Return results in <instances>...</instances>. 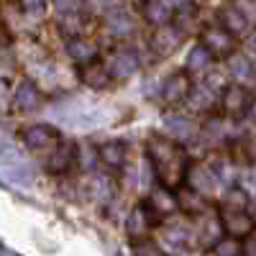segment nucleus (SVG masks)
I'll return each instance as SVG.
<instances>
[{"mask_svg":"<svg viewBox=\"0 0 256 256\" xmlns=\"http://www.w3.org/2000/svg\"><path fill=\"white\" fill-rule=\"evenodd\" d=\"M148 159L154 164V172L159 182L169 190H174L187 177V154L174 138L152 136L148 138Z\"/></svg>","mask_w":256,"mask_h":256,"instance_id":"f257e3e1","label":"nucleus"},{"mask_svg":"<svg viewBox=\"0 0 256 256\" xmlns=\"http://www.w3.org/2000/svg\"><path fill=\"white\" fill-rule=\"evenodd\" d=\"M223 113L228 118H244L254 108V95L244 88V84H230L223 92Z\"/></svg>","mask_w":256,"mask_h":256,"instance_id":"f03ea898","label":"nucleus"},{"mask_svg":"<svg viewBox=\"0 0 256 256\" xmlns=\"http://www.w3.org/2000/svg\"><path fill=\"white\" fill-rule=\"evenodd\" d=\"M202 46L212 54V56H228L236 49V41H233V34L223 26H208L202 31Z\"/></svg>","mask_w":256,"mask_h":256,"instance_id":"7ed1b4c3","label":"nucleus"},{"mask_svg":"<svg viewBox=\"0 0 256 256\" xmlns=\"http://www.w3.org/2000/svg\"><path fill=\"white\" fill-rule=\"evenodd\" d=\"M154 216H156V212L152 210V205H148V202H138V205L131 210L128 220H126L128 236H131L134 241H136V238H144L146 233L152 230V226H154Z\"/></svg>","mask_w":256,"mask_h":256,"instance_id":"20e7f679","label":"nucleus"},{"mask_svg":"<svg viewBox=\"0 0 256 256\" xmlns=\"http://www.w3.org/2000/svg\"><path fill=\"white\" fill-rule=\"evenodd\" d=\"M24 144L28 148H36V152H46V148H56L59 144V131L54 126H46V123H41V126H31L28 131L24 134Z\"/></svg>","mask_w":256,"mask_h":256,"instance_id":"39448f33","label":"nucleus"},{"mask_svg":"<svg viewBox=\"0 0 256 256\" xmlns=\"http://www.w3.org/2000/svg\"><path fill=\"white\" fill-rule=\"evenodd\" d=\"M190 90H192V82H190V74L187 72H174L164 82V90H162V98L166 105H180L190 98Z\"/></svg>","mask_w":256,"mask_h":256,"instance_id":"423d86ee","label":"nucleus"},{"mask_svg":"<svg viewBox=\"0 0 256 256\" xmlns=\"http://www.w3.org/2000/svg\"><path fill=\"white\" fill-rule=\"evenodd\" d=\"M220 220H223V228L236 238H244L254 230V220L248 218L246 210H226V208H220Z\"/></svg>","mask_w":256,"mask_h":256,"instance_id":"0eeeda50","label":"nucleus"},{"mask_svg":"<svg viewBox=\"0 0 256 256\" xmlns=\"http://www.w3.org/2000/svg\"><path fill=\"white\" fill-rule=\"evenodd\" d=\"M138 70V56L134 52H118L113 54L110 64H108V72L113 80H128V77H134Z\"/></svg>","mask_w":256,"mask_h":256,"instance_id":"6e6552de","label":"nucleus"},{"mask_svg":"<svg viewBox=\"0 0 256 256\" xmlns=\"http://www.w3.org/2000/svg\"><path fill=\"white\" fill-rule=\"evenodd\" d=\"M77 156H80L77 144H56V152L49 159V169L56 172V174H64L77 164Z\"/></svg>","mask_w":256,"mask_h":256,"instance_id":"1a4fd4ad","label":"nucleus"},{"mask_svg":"<svg viewBox=\"0 0 256 256\" xmlns=\"http://www.w3.org/2000/svg\"><path fill=\"white\" fill-rule=\"evenodd\" d=\"M38 105H41V92L36 90V84H31V82L18 84V90L13 95V108L20 113H31Z\"/></svg>","mask_w":256,"mask_h":256,"instance_id":"9d476101","label":"nucleus"},{"mask_svg":"<svg viewBox=\"0 0 256 256\" xmlns=\"http://www.w3.org/2000/svg\"><path fill=\"white\" fill-rule=\"evenodd\" d=\"M220 26L228 28L233 36H238V34H246L248 31V16L233 3V6H226L220 10Z\"/></svg>","mask_w":256,"mask_h":256,"instance_id":"9b49d317","label":"nucleus"},{"mask_svg":"<svg viewBox=\"0 0 256 256\" xmlns=\"http://www.w3.org/2000/svg\"><path fill=\"white\" fill-rule=\"evenodd\" d=\"M80 77H82V82H88L90 88H105V84L113 80L110 72H108V67L98 64L95 59L88 62V64H82V67H80Z\"/></svg>","mask_w":256,"mask_h":256,"instance_id":"f8f14e48","label":"nucleus"},{"mask_svg":"<svg viewBox=\"0 0 256 256\" xmlns=\"http://www.w3.org/2000/svg\"><path fill=\"white\" fill-rule=\"evenodd\" d=\"M148 205H152V210L156 212V216H169V212L177 210V198L172 195V190H169V187H156L152 192Z\"/></svg>","mask_w":256,"mask_h":256,"instance_id":"ddd939ff","label":"nucleus"},{"mask_svg":"<svg viewBox=\"0 0 256 256\" xmlns=\"http://www.w3.org/2000/svg\"><path fill=\"white\" fill-rule=\"evenodd\" d=\"M67 52H70V56H72L77 64H88V62L98 59V46L92 44V41L80 38V36H74L70 44H67Z\"/></svg>","mask_w":256,"mask_h":256,"instance_id":"4468645a","label":"nucleus"},{"mask_svg":"<svg viewBox=\"0 0 256 256\" xmlns=\"http://www.w3.org/2000/svg\"><path fill=\"white\" fill-rule=\"evenodd\" d=\"M98 156L102 159V164L108 166H120L123 159H126V146L120 141H108L98 148Z\"/></svg>","mask_w":256,"mask_h":256,"instance_id":"2eb2a0df","label":"nucleus"},{"mask_svg":"<svg viewBox=\"0 0 256 256\" xmlns=\"http://www.w3.org/2000/svg\"><path fill=\"white\" fill-rule=\"evenodd\" d=\"M144 16H146V20H152V24H156V26H166L169 6L164 3V0H146L144 3Z\"/></svg>","mask_w":256,"mask_h":256,"instance_id":"dca6fc26","label":"nucleus"},{"mask_svg":"<svg viewBox=\"0 0 256 256\" xmlns=\"http://www.w3.org/2000/svg\"><path fill=\"white\" fill-rule=\"evenodd\" d=\"M177 44H180V34L174 31V28H166V26H162V31L154 36V49L164 56V54H169V52H174L177 49Z\"/></svg>","mask_w":256,"mask_h":256,"instance_id":"f3484780","label":"nucleus"},{"mask_svg":"<svg viewBox=\"0 0 256 256\" xmlns=\"http://www.w3.org/2000/svg\"><path fill=\"white\" fill-rule=\"evenodd\" d=\"M164 128H166L169 134H172V138H174V141H184V138H190L192 134H195L192 123H190V120H184V118H177V116H166Z\"/></svg>","mask_w":256,"mask_h":256,"instance_id":"a211bd4d","label":"nucleus"},{"mask_svg":"<svg viewBox=\"0 0 256 256\" xmlns=\"http://www.w3.org/2000/svg\"><path fill=\"white\" fill-rule=\"evenodd\" d=\"M105 24H108L110 34H116V36H126V34L134 31V20L128 18L123 10H110L108 18H105Z\"/></svg>","mask_w":256,"mask_h":256,"instance_id":"6ab92c4d","label":"nucleus"},{"mask_svg":"<svg viewBox=\"0 0 256 256\" xmlns=\"http://www.w3.org/2000/svg\"><path fill=\"white\" fill-rule=\"evenodd\" d=\"M220 228H223L220 218H208L202 230H200V244L202 246H216L220 241Z\"/></svg>","mask_w":256,"mask_h":256,"instance_id":"aec40b11","label":"nucleus"},{"mask_svg":"<svg viewBox=\"0 0 256 256\" xmlns=\"http://www.w3.org/2000/svg\"><path fill=\"white\" fill-rule=\"evenodd\" d=\"M210 59H212V54L205 46H195L187 56V70L190 72H202V70L210 67Z\"/></svg>","mask_w":256,"mask_h":256,"instance_id":"412c9836","label":"nucleus"},{"mask_svg":"<svg viewBox=\"0 0 256 256\" xmlns=\"http://www.w3.org/2000/svg\"><path fill=\"white\" fill-rule=\"evenodd\" d=\"M82 20H84V18H82L77 10H64V13H62V20H59V26H62L64 34H70V36L74 38V36L84 28Z\"/></svg>","mask_w":256,"mask_h":256,"instance_id":"4be33fe9","label":"nucleus"},{"mask_svg":"<svg viewBox=\"0 0 256 256\" xmlns=\"http://www.w3.org/2000/svg\"><path fill=\"white\" fill-rule=\"evenodd\" d=\"M248 205V195L241 190V187H230L223 198V208L226 210H246Z\"/></svg>","mask_w":256,"mask_h":256,"instance_id":"5701e85b","label":"nucleus"},{"mask_svg":"<svg viewBox=\"0 0 256 256\" xmlns=\"http://www.w3.org/2000/svg\"><path fill=\"white\" fill-rule=\"evenodd\" d=\"M212 248H216V256H241V254H244V246H241V241H238L236 236L220 238Z\"/></svg>","mask_w":256,"mask_h":256,"instance_id":"b1692460","label":"nucleus"},{"mask_svg":"<svg viewBox=\"0 0 256 256\" xmlns=\"http://www.w3.org/2000/svg\"><path fill=\"white\" fill-rule=\"evenodd\" d=\"M230 72L238 80H248L254 74V67H251V62L246 56H236V59H230Z\"/></svg>","mask_w":256,"mask_h":256,"instance_id":"393cba45","label":"nucleus"},{"mask_svg":"<svg viewBox=\"0 0 256 256\" xmlns=\"http://www.w3.org/2000/svg\"><path fill=\"white\" fill-rule=\"evenodd\" d=\"M20 8L31 18H41L46 13V0H20Z\"/></svg>","mask_w":256,"mask_h":256,"instance_id":"a878e982","label":"nucleus"},{"mask_svg":"<svg viewBox=\"0 0 256 256\" xmlns=\"http://www.w3.org/2000/svg\"><path fill=\"white\" fill-rule=\"evenodd\" d=\"M134 256H162V251L154 246V244H138Z\"/></svg>","mask_w":256,"mask_h":256,"instance_id":"bb28decb","label":"nucleus"},{"mask_svg":"<svg viewBox=\"0 0 256 256\" xmlns=\"http://www.w3.org/2000/svg\"><path fill=\"white\" fill-rule=\"evenodd\" d=\"M3 44H8V34H6L3 26H0V46H3Z\"/></svg>","mask_w":256,"mask_h":256,"instance_id":"cd10ccee","label":"nucleus"},{"mask_svg":"<svg viewBox=\"0 0 256 256\" xmlns=\"http://www.w3.org/2000/svg\"><path fill=\"white\" fill-rule=\"evenodd\" d=\"M164 3H166V6H180V8H182L187 0H164Z\"/></svg>","mask_w":256,"mask_h":256,"instance_id":"c85d7f7f","label":"nucleus"}]
</instances>
